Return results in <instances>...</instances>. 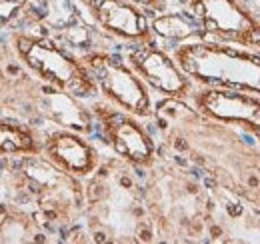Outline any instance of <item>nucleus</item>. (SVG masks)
Listing matches in <instances>:
<instances>
[{
  "label": "nucleus",
  "instance_id": "7ed1b4c3",
  "mask_svg": "<svg viewBox=\"0 0 260 244\" xmlns=\"http://www.w3.org/2000/svg\"><path fill=\"white\" fill-rule=\"evenodd\" d=\"M80 60L106 102L136 118L154 116L150 88L128 62L104 50H88L80 56Z\"/></svg>",
  "mask_w": 260,
  "mask_h": 244
},
{
  "label": "nucleus",
  "instance_id": "0eeeda50",
  "mask_svg": "<svg viewBox=\"0 0 260 244\" xmlns=\"http://www.w3.org/2000/svg\"><path fill=\"white\" fill-rule=\"evenodd\" d=\"M88 8L92 20L100 30L118 38L122 42L148 44L156 42V36L150 26L146 8L138 6L132 0H82Z\"/></svg>",
  "mask_w": 260,
  "mask_h": 244
},
{
  "label": "nucleus",
  "instance_id": "20e7f679",
  "mask_svg": "<svg viewBox=\"0 0 260 244\" xmlns=\"http://www.w3.org/2000/svg\"><path fill=\"white\" fill-rule=\"evenodd\" d=\"M188 10L206 40L260 48V20L240 0H188Z\"/></svg>",
  "mask_w": 260,
  "mask_h": 244
},
{
  "label": "nucleus",
  "instance_id": "9b49d317",
  "mask_svg": "<svg viewBox=\"0 0 260 244\" xmlns=\"http://www.w3.org/2000/svg\"><path fill=\"white\" fill-rule=\"evenodd\" d=\"M0 236H4L0 242H22L30 236V220L24 216H6L0 220Z\"/></svg>",
  "mask_w": 260,
  "mask_h": 244
},
{
  "label": "nucleus",
  "instance_id": "1a4fd4ad",
  "mask_svg": "<svg viewBox=\"0 0 260 244\" xmlns=\"http://www.w3.org/2000/svg\"><path fill=\"white\" fill-rule=\"evenodd\" d=\"M42 140L28 124L0 118V158L6 156H32L40 154Z\"/></svg>",
  "mask_w": 260,
  "mask_h": 244
},
{
  "label": "nucleus",
  "instance_id": "f257e3e1",
  "mask_svg": "<svg viewBox=\"0 0 260 244\" xmlns=\"http://www.w3.org/2000/svg\"><path fill=\"white\" fill-rule=\"evenodd\" d=\"M172 58L200 86L260 94V56L218 40H186L176 44Z\"/></svg>",
  "mask_w": 260,
  "mask_h": 244
},
{
  "label": "nucleus",
  "instance_id": "9d476101",
  "mask_svg": "<svg viewBox=\"0 0 260 244\" xmlns=\"http://www.w3.org/2000/svg\"><path fill=\"white\" fill-rule=\"evenodd\" d=\"M150 26L154 36H162L172 42H186V40H198L204 38L202 28L198 26L194 16H186L182 12H168L162 16H156L150 20Z\"/></svg>",
  "mask_w": 260,
  "mask_h": 244
},
{
  "label": "nucleus",
  "instance_id": "6e6552de",
  "mask_svg": "<svg viewBox=\"0 0 260 244\" xmlns=\"http://www.w3.org/2000/svg\"><path fill=\"white\" fill-rule=\"evenodd\" d=\"M40 154L56 168L76 178H88L100 164V154L96 148L78 130L72 128L50 132L42 140Z\"/></svg>",
  "mask_w": 260,
  "mask_h": 244
},
{
  "label": "nucleus",
  "instance_id": "39448f33",
  "mask_svg": "<svg viewBox=\"0 0 260 244\" xmlns=\"http://www.w3.org/2000/svg\"><path fill=\"white\" fill-rule=\"evenodd\" d=\"M104 140L118 158L132 168H152L156 164V144L148 130L128 112L112 106L110 102H96L92 106Z\"/></svg>",
  "mask_w": 260,
  "mask_h": 244
},
{
  "label": "nucleus",
  "instance_id": "f03ea898",
  "mask_svg": "<svg viewBox=\"0 0 260 244\" xmlns=\"http://www.w3.org/2000/svg\"><path fill=\"white\" fill-rule=\"evenodd\" d=\"M10 48L46 88L76 100H86L98 94L96 84L80 56H74L56 40L30 32H14Z\"/></svg>",
  "mask_w": 260,
  "mask_h": 244
},
{
  "label": "nucleus",
  "instance_id": "f8f14e48",
  "mask_svg": "<svg viewBox=\"0 0 260 244\" xmlns=\"http://www.w3.org/2000/svg\"><path fill=\"white\" fill-rule=\"evenodd\" d=\"M132 2H136L138 6L152 10V12H164V8H166V0H132Z\"/></svg>",
  "mask_w": 260,
  "mask_h": 244
},
{
  "label": "nucleus",
  "instance_id": "423d86ee",
  "mask_svg": "<svg viewBox=\"0 0 260 244\" xmlns=\"http://www.w3.org/2000/svg\"><path fill=\"white\" fill-rule=\"evenodd\" d=\"M126 62L148 88L160 92L166 98L186 100L194 90V82L180 70L172 54L164 52L156 42L136 44L128 52Z\"/></svg>",
  "mask_w": 260,
  "mask_h": 244
}]
</instances>
